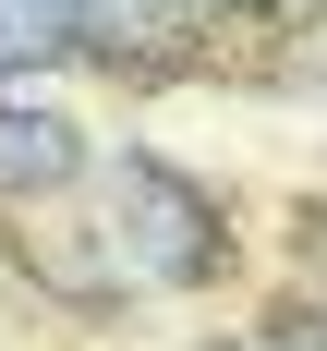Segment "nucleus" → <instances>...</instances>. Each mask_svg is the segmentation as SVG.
Instances as JSON below:
<instances>
[{"instance_id":"20e7f679","label":"nucleus","mask_w":327,"mask_h":351,"mask_svg":"<svg viewBox=\"0 0 327 351\" xmlns=\"http://www.w3.org/2000/svg\"><path fill=\"white\" fill-rule=\"evenodd\" d=\"M61 49H85V0H0V73H36Z\"/></svg>"},{"instance_id":"f03ea898","label":"nucleus","mask_w":327,"mask_h":351,"mask_svg":"<svg viewBox=\"0 0 327 351\" xmlns=\"http://www.w3.org/2000/svg\"><path fill=\"white\" fill-rule=\"evenodd\" d=\"M73 170H85L73 109H49V97H0V194H61Z\"/></svg>"},{"instance_id":"7ed1b4c3","label":"nucleus","mask_w":327,"mask_h":351,"mask_svg":"<svg viewBox=\"0 0 327 351\" xmlns=\"http://www.w3.org/2000/svg\"><path fill=\"white\" fill-rule=\"evenodd\" d=\"M206 25V0H85V49H134V61H158V49H182V36Z\"/></svg>"},{"instance_id":"f257e3e1","label":"nucleus","mask_w":327,"mask_h":351,"mask_svg":"<svg viewBox=\"0 0 327 351\" xmlns=\"http://www.w3.org/2000/svg\"><path fill=\"white\" fill-rule=\"evenodd\" d=\"M109 267L121 279H145V291H194V279H218V254H230V230H218V206L194 194L182 170H158V158H121L109 170Z\"/></svg>"}]
</instances>
